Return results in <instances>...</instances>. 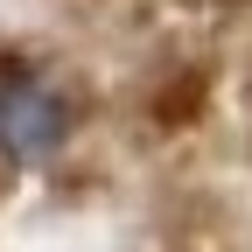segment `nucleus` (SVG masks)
<instances>
[{
	"instance_id": "f257e3e1",
	"label": "nucleus",
	"mask_w": 252,
	"mask_h": 252,
	"mask_svg": "<svg viewBox=\"0 0 252 252\" xmlns=\"http://www.w3.org/2000/svg\"><path fill=\"white\" fill-rule=\"evenodd\" d=\"M70 98L49 77H0V161L14 168H42L70 147Z\"/></svg>"
}]
</instances>
